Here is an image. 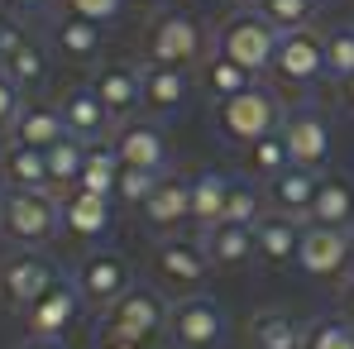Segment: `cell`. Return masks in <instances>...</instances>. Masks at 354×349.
Masks as SVG:
<instances>
[{
  "mask_svg": "<svg viewBox=\"0 0 354 349\" xmlns=\"http://www.w3.org/2000/svg\"><path fill=\"white\" fill-rule=\"evenodd\" d=\"M62 230V196L53 191H24L0 182V234L19 249H39Z\"/></svg>",
  "mask_w": 354,
  "mask_h": 349,
  "instance_id": "1",
  "label": "cell"
},
{
  "mask_svg": "<svg viewBox=\"0 0 354 349\" xmlns=\"http://www.w3.org/2000/svg\"><path fill=\"white\" fill-rule=\"evenodd\" d=\"M283 29H273L259 10H239L216 29V58L235 62L244 72H273V53H278Z\"/></svg>",
  "mask_w": 354,
  "mask_h": 349,
  "instance_id": "2",
  "label": "cell"
},
{
  "mask_svg": "<svg viewBox=\"0 0 354 349\" xmlns=\"http://www.w3.org/2000/svg\"><path fill=\"white\" fill-rule=\"evenodd\" d=\"M283 101L268 91V86H249V91H239L230 101H216V124H221V134L230 139V144H259V139H268V134H278L283 129Z\"/></svg>",
  "mask_w": 354,
  "mask_h": 349,
  "instance_id": "3",
  "label": "cell"
},
{
  "mask_svg": "<svg viewBox=\"0 0 354 349\" xmlns=\"http://www.w3.org/2000/svg\"><path fill=\"white\" fill-rule=\"evenodd\" d=\"M168 335L177 349H221L225 345V311L211 296H182L168 311Z\"/></svg>",
  "mask_w": 354,
  "mask_h": 349,
  "instance_id": "4",
  "label": "cell"
},
{
  "mask_svg": "<svg viewBox=\"0 0 354 349\" xmlns=\"http://www.w3.org/2000/svg\"><path fill=\"white\" fill-rule=\"evenodd\" d=\"M168 311H173V306H168L153 287H129L115 306H106V330L149 345L158 330H168Z\"/></svg>",
  "mask_w": 354,
  "mask_h": 349,
  "instance_id": "5",
  "label": "cell"
},
{
  "mask_svg": "<svg viewBox=\"0 0 354 349\" xmlns=\"http://www.w3.org/2000/svg\"><path fill=\"white\" fill-rule=\"evenodd\" d=\"M53 283H58V273H53V263L39 249H15L0 263V301L15 306V311H29Z\"/></svg>",
  "mask_w": 354,
  "mask_h": 349,
  "instance_id": "6",
  "label": "cell"
},
{
  "mask_svg": "<svg viewBox=\"0 0 354 349\" xmlns=\"http://www.w3.org/2000/svg\"><path fill=\"white\" fill-rule=\"evenodd\" d=\"M273 77L288 82V86H311L326 77V34L316 29H292L278 39V53H273Z\"/></svg>",
  "mask_w": 354,
  "mask_h": 349,
  "instance_id": "7",
  "label": "cell"
},
{
  "mask_svg": "<svg viewBox=\"0 0 354 349\" xmlns=\"http://www.w3.org/2000/svg\"><path fill=\"white\" fill-rule=\"evenodd\" d=\"M196 53H201V24L192 15L173 10L149 24V62L153 67H187V62H196Z\"/></svg>",
  "mask_w": 354,
  "mask_h": 349,
  "instance_id": "8",
  "label": "cell"
},
{
  "mask_svg": "<svg viewBox=\"0 0 354 349\" xmlns=\"http://www.w3.org/2000/svg\"><path fill=\"white\" fill-rule=\"evenodd\" d=\"M77 292H82V301H96V306H115L124 292L134 287V278H129V263L111 254V249H91L86 258H82V268H77Z\"/></svg>",
  "mask_w": 354,
  "mask_h": 349,
  "instance_id": "9",
  "label": "cell"
},
{
  "mask_svg": "<svg viewBox=\"0 0 354 349\" xmlns=\"http://www.w3.org/2000/svg\"><path fill=\"white\" fill-rule=\"evenodd\" d=\"M77 311H82V292H77V283L58 278L53 287H48L39 301H34V306H29V311H24L29 340H62V335L72 330Z\"/></svg>",
  "mask_w": 354,
  "mask_h": 349,
  "instance_id": "10",
  "label": "cell"
},
{
  "mask_svg": "<svg viewBox=\"0 0 354 349\" xmlns=\"http://www.w3.org/2000/svg\"><path fill=\"white\" fill-rule=\"evenodd\" d=\"M350 234L354 230H330V225H306L301 249H297V268L306 278H335L350 268Z\"/></svg>",
  "mask_w": 354,
  "mask_h": 349,
  "instance_id": "11",
  "label": "cell"
},
{
  "mask_svg": "<svg viewBox=\"0 0 354 349\" xmlns=\"http://www.w3.org/2000/svg\"><path fill=\"white\" fill-rule=\"evenodd\" d=\"M111 144H115L124 168L168 173V134H163V124H153V120H124L111 134Z\"/></svg>",
  "mask_w": 354,
  "mask_h": 349,
  "instance_id": "12",
  "label": "cell"
},
{
  "mask_svg": "<svg viewBox=\"0 0 354 349\" xmlns=\"http://www.w3.org/2000/svg\"><path fill=\"white\" fill-rule=\"evenodd\" d=\"M283 144L292 153V168L321 173L326 158H330V124L316 111H292V115L283 120Z\"/></svg>",
  "mask_w": 354,
  "mask_h": 349,
  "instance_id": "13",
  "label": "cell"
},
{
  "mask_svg": "<svg viewBox=\"0 0 354 349\" xmlns=\"http://www.w3.org/2000/svg\"><path fill=\"white\" fill-rule=\"evenodd\" d=\"M206 268H211V258H206V249L192 244V239H163V244L153 249V273H158L168 287L187 292V296H196Z\"/></svg>",
  "mask_w": 354,
  "mask_h": 349,
  "instance_id": "14",
  "label": "cell"
},
{
  "mask_svg": "<svg viewBox=\"0 0 354 349\" xmlns=\"http://www.w3.org/2000/svg\"><path fill=\"white\" fill-rule=\"evenodd\" d=\"M62 120H67V134L72 139H82V144H101L106 134H111V124H115V115L101 106V96L91 91V82L86 86H72L67 96H62Z\"/></svg>",
  "mask_w": 354,
  "mask_h": 349,
  "instance_id": "15",
  "label": "cell"
},
{
  "mask_svg": "<svg viewBox=\"0 0 354 349\" xmlns=\"http://www.w3.org/2000/svg\"><path fill=\"white\" fill-rule=\"evenodd\" d=\"M111 220H115V211H111V196H91V191H82V187H72L67 196H62V230L72 234V239H106L111 234Z\"/></svg>",
  "mask_w": 354,
  "mask_h": 349,
  "instance_id": "16",
  "label": "cell"
},
{
  "mask_svg": "<svg viewBox=\"0 0 354 349\" xmlns=\"http://www.w3.org/2000/svg\"><path fill=\"white\" fill-rule=\"evenodd\" d=\"M139 211H144L149 230L173 234L177 225H187V220H192V182H187V177H177V173H163L158 191H153Z\"/></svg>",
  "mask_w": 354,
  "mask_h": 349,
  "instance_id": "17",
  "label": "cell"
},
{
  "mask_svg": "<svg viewBox=\"0 0 354 349\" xmlns=\"http://www.w3.org/2000/svg\"><path fill=\"white\" fill-rule=\"evenodd\" d=\"M301 220L297 216H283V211H268L259 225H254V244H259V258L268 268H283V263H297V249H301Z\"/></svg>",
  "mask_w": 354,
  "mask_h": 349,
  "instance_id": "18",
  "label": "cell"
},
{
  "mask_svg": "<svg viewBox=\"0 0 354 349\" xmlns=\"http://www.w3.org/2000/svg\"><path fill=\"white\" fill-rule=\"evenodd\" d=\"M91 91L101 96V106L115 120H129L134 111H144V72H134V67H101L91 77Z\"/></svg>",
  "mask_w": 354,
  "mask_h": 349,
  "instance_id": "19",
  "label": "cell"
},
{
  "mask_svg": "<svg viewBox=\"0 0 354 349\" xmlns=\"http://www.w3.org/2000/svg\"><path fill=\"white\" fill-rule=\"evenodd\" d=\"M249 345L254 349H306V330L288 306H259L249 316Z\"/></svg>",
  "mask_w": 354,
  "mask_h": 349,
  "instance_id": "20",
  "label": "cell"
},
{
  "mask_svg": "<svg viewBox=\"0 0 354 349\" xmlns=\"http://www.w3.org/2000/svg\"><path fill=\"white\" fill-rule=\"evenodd\" d=\"M192 101V77L182 67H144V111L177 115Z\"/></svg>",
  "mask_w": 354,
  "mask_h": 349,
  "instance_id": "21",
  "label": "cell"
},
{
  "mask_svg": "<svg viewBox=\"0 0 354 349\" xmlns=\"http://www.w3.org/2000/svg\"><path fill=\"white\" fill-rule=\"evenodd\" d=\"M230 177L225 173H216V168H206V173H196L192 177V225L206 234V230H216L221 220H225V201H230Z\"/></svg>",
  "mask_w": 354,
  "mask_h": 349,
  "instance_id": "22",
  "label": "cell"
},
{
  "mask_svg": "<svg viewBox=\"0 0 354 349\" xmlns=\"http://www.w3.org/2000/svg\"><path fill=\"white\" fill-rule=\"evenodd\" d=\"M0 177H5V187H24V191H53L44 149H29V144H5V153H0Z\"/></svg>",
  "mask_w": 354,
  "mask_h": 349,
  "instance_id": "23",
  "label": "cell"
},
{
  "mask_svg": "<svg viewBox=\"0 0 354 349\" xmlns=\"http://www.w3.org/2000/svg\"><path fill=\"white\" fill-rule=\"evenodd\" d=\"M311 225H330V230H354V187L340 177H321L316 182V201H311Z\"/></svg>",
  "mask_w": 354,
  "mask_h": 349,
  "instance_id": "24",
  "label": "cell"
},
{
  "mask_svg": "<svg viewBox=\"0 0 354 349\" xmlns=\"http://www.w3.org/2000/svg\"><path fill=\"white\" fill-rule=\"evenodd\" d=\"M58 139H67V120L58 106H24L10 129V144H29V149H53Z\"/></svg>",
  "mask_w": 354,
  "mask_h": 349,
  "instance_id": "25",
  "label": "cell"
},
{
  "mask_svg": "<svg viewBox=\"0 0 354 349\" xmlns=\"http://www.w3.org/2000/svg\"><path fill=\"white\" fill-rule=\"evenodd\" d=\"M201 249H206V258H211L216 268H239V263H249V258L259 254L254 230H249V225H225V220H221L216 230H206Z\"/></svg>",
  "mask_w": 354,
  "mask_h": 349,
  "instance_id": "26",
  "label": "cell"
},
{
  "mask_svg": "<svg viewBox=\"0 0 354 349\" xmlns=\"http://www.w3.org/2000/svg\"><path fill=\"white\" fill-rule=\"evenodd\" d=\"M115 182H120V153H115V144H86V163H82L77 187H82V191H91V196H111V201H115Z\"/></svg>",
  "mask_w": 354,
  "mask_h": 349,
  "instance_id": "27",
  "label": "cell"
},
{
  "mask_svg": "<svg viewBox=\"0 0 354 349\" xmlns=\"http://www.w3.org/2000/svg\"><path fill=\"white\" fill-rule=\"evenodd\" d=\"M53 44H58L62 58L91 62L96 53H101V24H91V19H77V15H62L58 24H53Z\"/></svg>",
  "mask_w": 354,
  "mask_h": 349,
  "instance_id": "28",
  "label": "cell"
},
{
  "mask_svg": "<svg viewBox=\"0 0 354 349\" xmlns=\"http://www.w3.org/2000/svg\"><path fill=\"white\" fill-rule=\"evenodd\" d=\"M316 182L321 173H306V168H288V173L273 177V206L283 216H306L311 201H316Z\"/></svg>",
  "mask_w": 354,
  "mask_h": 349,
  "instance_id": "29",
  "label": "cell"
},
{
  "mask_svg": "<svg viewBox=\"0 0 354 349\" xmlns=\"http://www.w3.org/2000/svg\"><path fill=\"white\" fill-rule=\"evenodd\" d=\"M44 158H48V182H53L58 191H72L77 177H82V163H86V144L67 134L53 149H44Z\"/></svg>",
  "mask_w": 354,
  "mask_h": 349,
  "instance_id": "30",
  "label": "cell"
},
{
  "mask_svg": "<svg viewBox=\"0 0 354 349\" xmlns=\"http://www.w3.org/2000/svg\"><path fill=\"white\" fill-rule=\"evenodd\" d=\"M0 67L10 72V82H15L19 91H29V86H39V82L48 77V53H44V44H39V39H24V44L0 62Z\"/></svg>",
  "mask_w": 354,
  "mask_h": 349,
  "instance_id": "31",
  "label": "cell"
},
{
  "mask_svg": "<svg viewBox=\"0 0 354 349\" xmlns=\"http://www.w3.org/2000/svg\"><path fill=\"white\" fill-rule=\"evenodd\" d=\"M254 10H259V15H263L273 29L292 34V29H306V24H311L316 0H254Z\"/></svg>",
  "mask_w": 354,
  "mask_h": 349,
  "instance_id": "32",
  "label": "cell"
},
{
  "mask_svg": "<svg viewBox=\"0 0 354 349\" xmlns=\"http://www.w3.org/2000/svg\"><path fill=\"white\" fill-rule=\"evenodd\" d=\"M268 216V201H263V191L259 187H249V182H235L230 187V201H225V225H259Z\"/></svg>",
  "mask_w": 354,
  "mask_h": 349,
  "instance_id": "33",
  "label": "cell"
},
{
  "mask_svg": "<svg viewBox=\"0 0 354 349\" xmlns=\"http://www.w3.org/2000/svg\"><path fill=\"white\" fill-rule=\"evenodd\" d=\"M326 77L340 86L354 77V24H340L326 34Z\"/></svg>",
  "mask_w": 354,
  "mask_h": 349,
  "instance_id": "34",
  "label": "cell"
},
{
  "mask_svg": "<svg viewBox=\"0 0 354 349\" xmlns=\"http://www.w3.org/2000/svg\"><path fill=\"white\" fill-rule=\"evenodd\" d=\"M249 86H254V72H244V67H235V62H225V58L206 62V91L216 101H230V96L249 91Z\"/></svg>",
  "mask_w": 354,
  "mask_h": 349,
  "instance_id": "35",
  "label": "cell"
},
{
  "mask_svg": "<svg viewBox=\"0 0 354 349\" xmlns=\"http://www.w3.org/2000/svg\"><path fill=\"white\" fill-rule=\"evenodd\" d=\"M249 168L259 177H268V182L292 168V153H288V144H283V129L268 134V139H259V144H249Z\"/></svg>",
  "mask_w": 354,
  "mask_h": 349,
  "instance_id": "36",
  "label": "cell"
},
{
  "mask_svg": "<svg viewBox=\"0 0 354 349\" xmlns=\"http://www.w3.org/2000/svg\"><path fill=\"white\" fill-rule=\"evenodd\" d=\"M158 182H163V173H149V168H124V163H120L115 196L124 201V206H144V201L158 191Z\"/></svg>",
  "mask_w": 354,
  "mask_h": 349,
  "instance_id": "37",
  "label": "cell"
},
{
  "mask_svg": "<svg viewBox=\"0 0 354 349\" xmlns=\"http://www.w3.org/2000/svg\"><path fill=\"white\" fill-rule=\"evenodd\" d=\"M306 349H354V326L340 316H326L306 330Z\"/></svg>",
  "mask_w": 354,
  "mask_h": 349,
  "instance_id": "38",
  "label": "cell"
},
{
  "mask_svg": "<svg viewBox=\"0 0 354 349\" xmlns=\"http://www.w3.org/2000/svg\"><path fill=\"white\" fill-rule=\"evenodd\" d=\"M62 10L77 15V19H91V24H111L124 10V0H62Z\"/></svg>",
  "mask_w": 354,
  "mask_h": 349,
  "instance_id": "39",
  "label": "cell"
},
{
  "mask_svg": "<svg viewBox=\"0 0 354 349\" xmlns=\"http://www.w3.org/2000/svg\"><path fill=\"white\" fill-rule=\"evenodd\" d=\"M19 111H24V91H19V86L10 82V72L0 67V134H5V129H15Z\"/></svg>",
  "mask_w": 354,
  "mask_h": 349,
  "instance_id": "40",
  "label": "cell"
},
{
  "mask_svg": "<svg viewBox=\"0 0 354 349\" xmlns=\"http://www.w3.org/2000/svg\"><path fill=\"white\" fill-rule=\"evenodd\" d=\"M53 0H5V10L15 15V19H34V15H44Z\"/></svg>",
  "mask_w": 354,
  "mask_h": 349,
  "instance_id": "41",
  "label": "cell"
},
{
  "mask_svg": "<svg viewBox=\"0 0 354 349\" xmlns=\"http://www.w3.org/2000/svg\"><path fill=\"white\" fill-rule=\"evenodd\" d=\"M24 39H29V34H24L19 24H0V62L10 58V53H15V48H19Z\"/></svg>",
  "mask_w": 354,
  "mask_h": 349,
  "instance_id": "42",
  "label": "cell"
},
{
  "mask_svg": "<svg viewBox=\"0 0 354 349\" xmlns=\"http://www.w3.org/2000/svg\"><path fill=\"white\" fill-rule=\"evenodd\" d=\"M101 349H149L144 340H124V335H111V330H101Z\"/></svg>",
  "mask_w": 354,
  "mask_h": 349,
  "instance_id": "43",
  "label": "cell"
},
{
  "mask_svg": "<svg viewBox=\"0 0 354 349\" xmlns=\"http://www.w3.org/2000/svg\"><path fill=\"white\" fill-rule=\"evenodd\" d=\"M19 349H62V340H24Z\"/></svg>",
  "mask_w": 354,
  "mask_h": 349,
  "instance_id": "44",
  "label": "cell"
},
{
  "mask_svg": "<svg viewBox=\"0 0 354 349\" xmlns=\"http://www.w3.org/2000/svg\"><path fill=\"white\" fill-rule=\"evenodd\" d=\"M345 316H350V326H354V278H350V287H345Z\"/></svg>",
  "mask_w": 354,
  "mask_h": 349,
  "instance_id": "45",
  "label": "cell"
},
{
  "mask_svg": "<svg viewBox=\"0 0 354 349\" xmlns=\"http://www.w3.org/2000/svg\"><path fill=\"white\" fill-rule=\"evenodd\" d=\"M340 91H345V106H350V111H354V77H350V82H345V86H340Z\"/></svg>",
  "mask_w": 354,
  "mask_h": 349,
  "instance_id": "46",
  "label": "cell"
},
{
  "mask_svg": "<svg viewBox=\"0 0 354 349\" xmlns=\"http://www.w3.org/2000/svg\"><path fill=\"white\" fill-rule=\"evenodd\" d=\"M350 278H354V234H350Z\"/></svg>",
  "mask_w": 354,
  "mask_h": 349,
  "instance_id": "47",
  "label": "cell"
},
{
  "mask_svg": "<svg viewBox=\"0 0 354 349\" xmlns=\"http://www.w3.org/2000/svg\"><path fill=\"white\" fill-rule=\"evenodd\" d=\"M173 349H177V345H173Z\"/></svg>",
  "mask_w": 354,
  "mask_h": 349,
  "instance_id": "48",
  "label": "cell"
}]
</instances>
